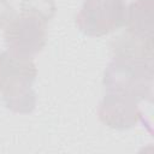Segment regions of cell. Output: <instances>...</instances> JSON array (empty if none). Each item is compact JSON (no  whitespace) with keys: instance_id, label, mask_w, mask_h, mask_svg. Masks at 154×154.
<instances>
[{"instance_id":"7a4b0ae2","label":"cell","mask_w":154,"mask_h":154,"mask_svg":"<svg viewBox=\"0 0 154 154\" xmlns=\"http://www.w3.org/2000/svg\"><path fill=\"white\" fill-rule=\"evenodd\" d=\"M154 63L112 58L103 72L107 91L129 96L137 102L152 100Z\"/></svg>"},{"instance_id":"277c9868","label":"cell","mask_w":154,"mask_h":154,"mask_svg":"<svg viewBox=\"0 0 154 154\" xmlns=\"http://www.w3.org/2000/svg\"><path fill=\"white\" fill-rule=\"evenodd\" d=\"M125 17L123 0H84L76 16V25L83 34L100 37L125 25Z\"/></svg>"},{"instance_id":"9c48e42d","label":"cell","mask_w":154,"mask_h":154,"mask_svg":"<svg viewBox=\"0 0 154 154\" xmlns=\"http://www.w3.org/2000/svg\"><path fill=\"white\" fill-rule=\"evenodd\" d=\"M17 16L14 8L8 0H0V29H5L6 25Z\"/></svg>"},{"instance_id":"52a82bcc","label":"cell","mask_w":154,"mask_h":154,"mask_svg":"<svg viewBox=\"0 0 154 154\" xmlns=\"http://www.w3.org/2000/svg\"><path fill=\"white\" fill-rule=\"evenodd\" d=\"M153 0H135L126 7L125 25L126 31L141 37L153 38Z\"/></svg>"},{"instance_id":"3957f363","label":"cell","mask_w":154,"mask_h":154,"mask_svg":"<svg viewBox=\"0 0 154 154\" xmlns=\"http://www.w3.org/2000/svg\"><path fill=\"white\" fill-rule=\"evenodd\" d=\"M47 23L38 14L20 11L4 30L7 51L20 58L32 59L46 45Z\"/></svg>"},{"instance_id":"8992f818","label":"cell","mask_w":154,"mask_h":154,"mask_svg":"<svg viewBox=\"0 0 154 154\" xmlns=\"http://www.w3.org/2000/svg\"><path fill=\"white\" fill-rule=\"evenodd\" d=\"M112 58L153 63V38H141L128 31L111 42Z\"/></svg>"},{"instance_id":"6da1fadb","label":"cell","mask_w":154,"mask_h":154,"mask_svg":"<svg viewBox=\"0 0 154 154\" xmlns=\"http://www.w3.org/2000/svg\"><path fill=\"white\" fill-rule=\"evenodd\" d=\"M37 69L32 59L17 57L8 51L0 52V93L8 109L30 113L36 106L32 84Z\"/></svg>"},{"instance_id":"ba28073f","label":"cell","mask_w":154,"mask_h":154,"mask_svg":"<svg viewBox=\"0 0 154 154\" xmlns=\"http://www.w3.org/2000/svg\"><path fill=\"white\" fill-rule=\"evenodd\" d=\"M55 10L53 0H23L20 4V11L38 14L48 22L55 14Z\"/></svg>"},{"instance_id":"5b68a950","label":"cell","mask_w":154,"mask_h":154,"mask_svg":"<svg viewBox=\"0 0 154 154\" xmlns=\"http://www.w3.org/2000/svg\"><path fill=\"white\" fill-rule=\"evenodd\" d=\"M137 103L129 96L107 91L99 105V119L116 130L131 129L142 119V112Z\"/></svg>"}]
</instances>
